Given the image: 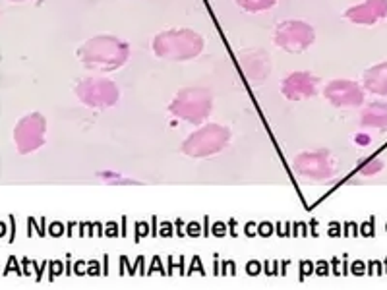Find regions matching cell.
Here are the masks:
<instances>
[{
    "label": "cell",
    "mask_w": 387,
    "mask_h": 290,
    "mask_svg": "<svg viewBox=\"0 0 387 290\" xmlns=\"http://www.w3.org/2000/svg\"><path fill=\"white\" fill-rule=\"evenodd\" d=\"M80 62L91 72H114L130 58V45L114 35H95L78 48Z\"/></svg>",
    "instance_id": "obj_1"
},
{
    "label": "cell",
    "mask_w": 387,
    "mask_h": 290,
    "mask_svg": "<svg viewBox=\"0 0 387 290\" xmlns=\"http://www.w3.org/2000/svg\"><path fill=\"white\" fill-rule=\"evenodd\" d=\"M153 53L161 60L169 62H188L204 53L206 39L198 31L188 28L165 29L153 39Z\"/></svg>",
    "instance_id": "obj_2"
},
{
    "label": "cell",
    "mask_w": 387,
    "mask_h": 290,
    "mask_svg": "<svg viewBox=\"0 0 387 290\" xmlns=\"http://www.w3.org/2000/svg\"><path fill=\"white\" fill-rule=\"evenodd\" d=\"M231 138L233 134L223 124H215V122L199 124V128H196V132H192L188 138L182 141L180 151L192 159H206V157H213L223 149H227Z\"/></svg>",
    "instance_id": "obj_3"
},
{
    "label": "cell",
    "mask_w": 387,
    "mask_h": 290,
    "mask_svg": "<svg viewBox=\"0 0 387 290\" xmlns=\"http://www.w3.org/2000/svg\"><path fill=\"white\" fill-rule=\"evenodd\" d=\"M169 113L179 120L199 126L213 113V95L206 87H184L170 101Z\"/></svg>",
    "instance_id": "obj_4"
},
{
    "label": "cell",
    "mask_w": 387,
    "mask_h": 290,
    "mask_svg": "<svg viewBox=\"0 0 387 290\" xmlns=\"http://www.w3.org/2000/svg\"><path fill=\"white\" fill-rule=\"evenodd\" d=\"M293 170L303 182L327 184L337 176V161L330 149L304 151L293 159Z\"/></svg>",
    "instance_id": "obj_5"
},
{
    "label": "cell",
    "mask_w": 387,
    "mask_h": 290,
    "mask_svg": "<svg viewBox=\"0 0 387 290\" xmlns=\"http://www.w3.org/2000/svg\"><path fill=\"white\" fill-rule=\"evenodd\" d=\"M74 91L80 103L89 109H111L120 101L118 85L103 75H87L80 80Z\"/></svg>",
    "instance_id": "obj_6"
},
{
    "label": "cell",
    "mask_w": 387,
    "mask_h": 290,
    "mask_svg": "<svg viewBox=\"0 0 387 290\" xmlns=\"http://www.w3.org/2000/svg\"><path fill=\"white\" fill-rule=\"evenodd\" d=\"M273 41L275 45L283 48L285 53L298 55V53H304L314 45L316 29L304 19H285L275 28Z\"/></svg>",
    "instance_id": "obj_7"
},
{
    "label": "cell",
    "mask_w": 387,
    "mask_h": 290,
    "mask_svg": "<svg viewBox=\"0 0 387 290\" xmlns=\"http://www.w3.org/2000/svg\"><path fill=\"white\" fill-rule=\"evenodd\" d=\"M47 136V120L41 113H29L16 124L14 141L21 155H28L43 147Z\"/></svg>",
    "instance_id": "obj_8"
},
{
    "label": "cell",
    "mask_w": 387,
    "mask_h": 290,
    "mask_svg": "<svg viewBox=\"0 0 387 290\" xmlns=\"http://www.w3.org/2000/svg\"><path fill=\"white\" fill-rule=\"evenodd\" d=\"M323 97L327 99V103L337 109H357L364 105L366 91L359 82L331 80L330 84L323 87Z\"/></svg>",
    "instance_id": "obj_9"
},
{
    "label": "cell",
    "mask_w": 387,
    "mask_h": 290,
    "mask_svg": "<svg viewBox=\"0 0 387 290\" xmlns=\"http://www.w3.org/2000/svg\"><path fill=\"white\" fill-rule=\"evenodd\" d=\"M318 91H320V78L312 72H306V70L293 72V74L283 78V82H281V93L285 99H289L293 103L312 99Z\"/></svg>",
    "instance_id": "obj_10"
},
{
    "label": "cell",
    "mask_w": 387,
    "mask_h": 290,
    "mask_svg": "<svg viewBox=\"0 0 387 290\" xmlns=\"http://www.w3.org/2000/svg\"><path fill=\"white\" fill-rule=\"evenodd\" d=\"M387 18V0H362L345 10V19L354 26H376Z\"/></svg>",
    "instance_id": "obj_11"
},
{
    "label": "cell",
    "mask_w": 387,
    "mask_h": 290,
    "mask_svg": "<svg viewBox=\"0 0 387 290\" xmlns=\"http://www.w3.org/2000/svg\"><path fill=\"white\" fill-rule=\"evenodd\" d=\"M360 126L364 130H374L386 134L387 132V103L374 101L366 105L360 113Z\"/></svg>",
    "instance_id": "obj_12"
},
{
    "label": "cell",
    "mask_w": 387,
    "mask_h": 290,
    "mask_svg": "<svg viewBox=\"0 0 387 290\" xmlns=\"http://www.w3.org/2000/svg\"><path fill=\"white\" fill-rule=\"evenodd\" d=\"M362 87L368 93L387 97V62L370 66L362 74Z\"/></svg>",
    "instance_id": "obj_13"
},
{
    "label": "cell",
    "mask_w": 387,
    "mask_h": 290,
    "mask_svg": "<svg viewBox=\"0 0 387 290\" xmlns=\"http://www.w3.org/2000/svg\"><path fill=\"white\" fill-rule=\"evenodd\" d=\"M235 4L248 14H258V12L273 8L277 0H235Z\"/></svg>",
    "instance_id": "obj_14"
},
{
    "label": "cell",
    "mask_w": 387,
    "mask_h": 290,
    "mask_svg": "<svg viewBox=\"0 0 387 290\" xmlns=\"http://www.w3.org/2000/svg\"><path fill=\"white\" fill-rule=\"evenodd\" d=\"M386 167V163L384 159H379V157H370V159L362 161V165L359 167V172L362 176H376L379 174L381 170Z\"/></svg>",
    "instance_id": "obj_15"
},
{
    "label": "cell",
    "mask_w": 387,
    "mask_h": 290,
    "mask_svg": "<svg viewBox=\"0 0 387 290\" xmlns=\"http://www.w3.org/2000/svg\"><path fill=\"white\" fill-rule=\"evenodd\" d=\"M16 2H19V0H16Z\"/></svg>",
    "instance_id": "obj_16"
}]
</instances>
